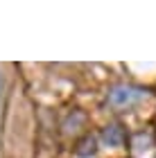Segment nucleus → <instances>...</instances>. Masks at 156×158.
Instances as JSON below:
<instances>
[{
	"label": "nucleus",
	"mask_w": 156,
	"mask_h": 158,
	"mask_svg": "<svg viewBox=\"0 0 156 158\" xmlns=\"http://www.w3.org/2000/svg\"><path fill=\"white\" fill-rule=\"evenodd\" d=\"M143 97V93L136 90V88H129V86H118V88L111 90V102L118 104V106H124V104H133Z\"/></svg>",
	"instance_id": "obj_1"
},
{
	"label": "nucleus",
	"mask_w": 156,
	"mask_h": 158,
	"mask_svg": "<svg viewBox=\"0 0 156 158\" xmlns=\"http://www.w3.org/2000/svg\"><path fill=\"white\" fill-rule=\"evenodd\" d=\"M104 140L109 142V145H118V142H120V129L118 127L106 129V131H104Z\"/></svg>",
	"instance_id": "obj_2"
},
{
	"label": "nucleus",
	"mask_w": 156,
	"mask_h": 158,
	"mask_svg": "<svg viewBox=\"0 0 156 158\" xmlns=\"http://www.w3.org/2000/svg\"><path fill=\"white\" fill-rule=\"evenodd\" d=\"M0 88H2V79H0Z\"/></svg>",
	"instance_id": "obj_3"
}]
</instances>
